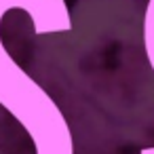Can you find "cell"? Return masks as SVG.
<instances>
[{"label":"cell","instance_id":"cell-1","mask_svg":"<svg viewBox=\"0 0 154 154\" xmlns=\"http://www.w3.org/2000/svg\"><path fill=\"white\" fill-rule=\"evenodd\" d=\"M143 49H146L148 63L154 72V0H148V7L143 13ZM139 154H154V146L143 148Z\"/></svg>","mask_w":154,"mask_h":154}]
</instances>
